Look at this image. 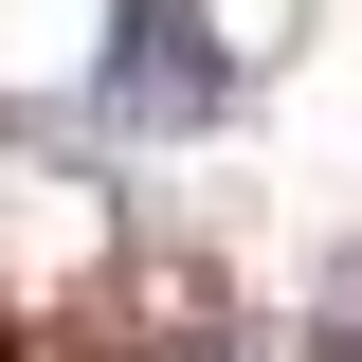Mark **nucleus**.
Instances as JSON below:
<instances>
[{"instance_id": "nucleus-2", "label": "nucleus", "mask_w": 362, "mask_h": 362, "mask_svg": "<svg viewBox=\"0 0 362 362\" xmlns=\"http://www.w3.org/2000/svg\"><path fill=\"white\" fill-rule=\"evenodd\" d=\"M127 362H235V344H218V326H145Z\"/></svg>"}, {"instance_id": "nucleus-1", "label": "nucleus", "mask_w": 362, "mask_h": 362, "mask_svg": "<svg viewBox=\"0 0 362 362\" xmlns=\"http://www.w3.org/2000/svg\"><path fill=\"white\" fill-rule=\"evenodd\" d=\"M90 109H109L127 145L235 127V54H218V18H199V0H127V18H109V73H90Z\"/></svg>"}]
</instances>
